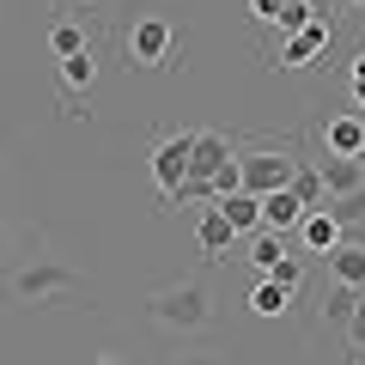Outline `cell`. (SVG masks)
<instances>
[{
    "label": "cell",
    "mask_w": 365,
    "mask_h": 365,
    "mask_svg": "<svg viewBox=\"0 0 365 365\" xmlns=\"http://www.w3.org/2000/svg\"><path fill=\"white\" fill-rule=\"evenodd\" d=\"M274 280H280L287 292H299L304 287V262L299 256H280V262H274Z\"/></svg>",
    "instance_id": "obj_21"
},
{
    "label": "cell",
    "mask_w": 365,
    "mask_h": 365,
    "mask_svg": "<svg viewBox=\"0 0 365 365\" xmlns=\"http://www.w3.org/2000/svg\"><path fill=\"white\" fill-rule=\"evenodd\" d=\"M195 244H201V256H213V262H220V256H232V244H237L232 220H225V213L213 207V201L201 207V220H195Z\"/></svg>",
    "instance_id": "obj_11"
},
{
    "label": "cell",
    "mask_w": 365,
    "mask_h": 365,
    "mask_svg": "<svg viewBox=\"0 0 365 365\" xmlns=\"http://www.w3.org/2000/svg\"><path fill=\"white\" fill-rule=\"evenodd\" d=\"M287 189L304 201V207H323V201H329V189H323V170H317L311 158H299V170H292V182H287Z\"/></svg>",
    "instance_id": "obj_19"
},
{
    "label": "cell",
    "mask_w": 365,
    "mask_h": 365,
    "mask_svg": "<svg viewBox=\"0 0 365 365\" xmlns=\"http://www.w3.org/2000/svg\"><path fill=\"white\" fill-rule=\"evenodd\" d=\"M299 220H304V201L292 195V189H268V195H262V225H268V232H292Z\"/></svg>",
    "instance_id": "obj_15"
},
{
    "label": "cell",
    "mask_w": 365,
    "mask_h": 365,
    "mask_svg": "<svg viewBox=\"0 0 365 365\" xmlns=\"http://www.w3.org/2000/svg\"><path fill=\"white\" fill-rule=\"evenodd\" d=\"M213 207L232 220V232L237 237H250L262 225V195H250V189H232V195H213Z\"/></svg>",
    "instance_id": "obj_13"
},
{
    "label": "cell",
    "mask_w": 365,
    "mask_h": 365,
    "mask_svg": "<svg viewBox=\"0 0 365 365\" xmlns=\"http://www.w3.org/2000/svg\"><path fill=\"white\" fill-rule=\"evenodd\" d=\"M189 146H195V128H170L158 134L153 146V182L165 201H182V182H189Z\"/></svg>",
    "instance_id": "obj_5"
},
{
    "label": "cell",
    "mask_w": 365,
    "mask_h": 365,
    "mask_svg": "<svg viewBox=\"0 0 365 365\" xmlns=\"http://www.w3.org/2000/svg\"><path fill=\"white\" fill-rule=\"evenodd\" d=\"M98 365H116V359H98Z\"/></svg>",
    "instance_id": "obj_29"
},
{
    "label": "cell",
    "mask_w": 365,
    "mask_h": 365,
    "mask_svg": "<svg viewBox=\"0 0 365 365\" xmlns=\"http://www.w3.org/2000/svg\"><path fill=\"white\" fill-rule=\"evenodd\" d=\"M359 299H365L359 287H335V292L323 299V311H317V317H323V329H329V323H335V329H347V317L359 311Z\"/></svg>",
    "instance_id": "obj_20"
},
{
    "label": "cell",
    "mask_w": 365,
    "mask_h": 365,
    "mask_svg": "<svg viewBox=\"0 0 365 365\" xmlns=\"http://www.w3.org/2000/svg\"><path fill=\"white\" fill-rule=\"evenodd\" d=\"M347 79H365V49L353 55V67H347Z\"/></svg>",
    "instance_id": "obj_25"
},
{
    "label": "cell",
    "mask_w": 365,
    "mask_h": 365,
    "mask_svg": "<svg viewBox=\"0 0 365 365\" xmlns=\"http://www.w3.org/2000/svg\"><path fill=\"white\" fill-rule=\"evenodd\" d=\"M189 365H213V359H189Z\"/></svg>",
    "instance_id": "obj_28"
},
{
    "label": "cell",
    "mask_w": 365,
    "mask_h": 365,
    "mask_svg": "<svg viewBox=\"0 0 365 365\" xmlns=\"http://www.w3.org/2000/svg\"><path fill=\"white\" fill-rule=\"evenodd\" d=\"M79 49H91L86 25H79V19H55V25H49V55L61 61V55H79Z\"/></svg>",
    "instance_id": "obj_18"
},
{
    "label": "cell",
    "mask_w": 365,
    "mask_h": 365,
    "mask_svg": "<svg viewBox=\"0 0 365 365\" xmlns=\"http://www.w3.org/2000/svg\"><path fill=\"white\" fill-rule=\"evenodd\" d=\"M347 6H359V0H329V13H347Z\"/></svg>",
    "instance_id": "obj_26"
},
{
    "label": "cell",
    "mask_w": 365,
    "mask_h": 365,
    "mask_svg": "<svg viewBox=\"0 0 365 365\" xmlns=\"http://www.w3.org/2000/svg\"><path fill=\"white\" fill-rule=\"evenodd\" d=\"M146 311L165 329H201L213 317V292H207V280H177V287H158Z\"/></svg>",
    "instance_id": "obj_2"
},
{
    "label": "cell",
    "mask_w": 365,
    "mask_h": 365,
    "mask_svg": "<svg viewBox=\"0 0 365 365\" xmlns=\"http://www.w3.org/2000/svg\"><path fill=\"white\" fill-rule=\"evenodd\" d=\"M317 170H323L329 201H347V195H359V189H365V158H341V153H329V158H317Z\"/></svg>",
    "instance_id": "obj_9"
},
{
    "label": "cell",
    "mask_w": 365,
    "mask_h": 365,
    "mask_svg": "<svg viewBox=\"0 0 365 365\" xmlns=\"http://www.w3.org/2000/svg\"><path fill=\"white\" fill-rule=\"evenodd\" d=\"M237 146L232 134L220 128H195V146H189V182H182V201H213V177H220V165H232Z\"/></svg>",
    "instance_id": "obj_3"
},
{
    "label": "cell",
    "mask_w": 365,
    "mask_h": 365,
    "mask_svg": "<svg viewBox=\"0 0 365 365\" xmlns=\"http://www.w3.org/2000/svg\"><path fill=\"white\" fill-rule=\"evenodd\" d=\"M55 86H61V104L67 116H86V91L98 86V49H79L55 61Z\"/></svg>",
    "instance_id": "obj_7"
},
{
    "label": "cell",
    "mask_w": 365,
    "mask_h": 365,
    "mask_svg": "<svg viewBox=\"0 0 365 365\" xmlns=\"http://www.w3.org/2000/svg\"><path fill=\"white\" fill-rule=\"evenodd\" d=\"M299 237H304V250H317V256H329V250L347 237V225L335 220L329 207H304V220H299Z\"/></svg>",
    "instance_id": "obj_12"
},
{
    "label": "cell",
    "mask_w": 365,
    "mask_h": 365,
    "mask_svg": "<svg viewBox=\"0 0 365 365\" xmlns=\"http://www.w3.org/2000/svg\"><path fill=\"white\" fill-rule=\"evenodd\" d=\"M323 153L365 158V110H353V116H329V122H323Z\"/></svg>",
    "instance_id": "obj_10"
},
{
    "label": "cell",
    "mask_w": 365,
    "mask_h": 365,
    "mask_svg": "<svg viewBox=\"0 0 365 365\" xmlns=\"http://www.w3.org/2000/svg\"><path fill=\"white\" fill-rule=\"evenodd\" d=\"M13 292L31 299V304H49V299H61V292H73V268H67V262H31L13 280Z\"/></svg>",
    "instance_id": "obj_8"
},
{
    "label": "cell",
    "mask_w": 365,
    "mask_h": 365,
    "mask_svg": "<svg viewBox=\"0 0 365 365\" xmlns=\"http://www.w3.org/2000/svg\"><path fill=\"white\" fill-rule=\"evenodd\" d=\"M329 274H335V287H359L365 292V244L341 237V244L329 250Z\"/></svg>",
    "instance_id": "obj_14"
},
{
    "label": "cell",
    "mask_w": 365,
    "mask_h": 365,
    "mask_svg": "<svg viewBox=\"0 0 365 365\" xmlns=\"http://www.w3.org/2000/svg\"><path fill=\"white\" fill-rule=\"evenodd\" d=\"M329 43H335V19L311 13L299 31H287L280 37V49H274V67H317L329 55Z\"/></svg>",
    "instance_id": "obj_6"
},
{
    "label": "cell",
    "mask_w": 365,
    "mask_h": 365,
    "mask_svg": "<svg viewBox=\"0 0 365 365\" xmlns=\"http://www.w3.org/2000/svg\"><path fill=\"white\" fill-rule=\"evenodd\" d=\"M280 256H287V237L268 232V225H256V232H250V262H256V274H274Z\"/></svg>",
    "instance_id": "obj_17"
},
{
    "label": "cell",
    "mask_w": 365,
    "mask_h": 365,
    "mask_svg": "<svg viewBox=\"0 0 365 365\" xmlns=\"http://www.w3.org/2000/svg\"><path fill=\"white\" fill-rule=\"evenodd\" d=\"M347 347H353V359H365V299H359V311L347 317Z\"/></svg>",
    "instance_id": "obj_22"
},
{
    "label": "cell",
    "mask_w": 365,
    "mask_h": 365,
    "mask_svg": "<svg viewBox=\"0 0 365 365\" xmlns=\"http://www.w3.org/2000/svg\"><path fill=\"white\" fill-rule=\"evenodd\" d=\"M122 55H128V67H170V55H177V25L170 19H158V13H146V19H134L128 31H122Z\"/></svg>",
    "instance_id": "obj_4"
},
{
    "label": "cell",
    "mask_w": 365,
    "mask_h": 365,
    "mask_svg": "<svg viewBox=\"0 0 365 365\" xmlns=\"http://www.w3.org/2000/svg\"><path fill=\"white\" fill-rule=\"evenodd\" d=\"M250 311H256V317H268V323H274V317H287V311H292V292L280 287L274 274H262V280H256V292H250Z\"/></svg>",
    "instance_id": "obj_16"
},
{
    "label": "cell",
    "mask_w": 365,
    "mask_h": 365,
    "mask_svg": "<svg viewBox=\"0 0 365 365\" xmlns=\"http://www.w3.org/2000/svg\"><path fill=\"white\" fill-rule=\"evenodd\" d=\"M237 170H244L250 195H268V189H287L292 170H299V140H250L237 153Z\"/></svg>",
    "instance_id": "obj_1"
},
{
    "label": "cell",
    "mask_w": 365,
    "mask_h": 365,
    "mask_svg": "<svg viewBox=\"0 0 365 365\" xmlns=\"http://www.w3.org/2000/svg\"><path fill=\"white\" fill-rule=\"evenodd\" d=\"M256 19H268V25H280V0H256Z\"/></svg>",
    "instance_id": "obj_23"
},
{
    "label": "cell",
    "mask_w": 365,
    "mask_h": 365,
    "mask_svg": "<svg viewBox=\"0 0 365 365\" xmlns=\"http://www.w3.org/2000/svg\"><path fill=\"white\" fill-rule=\"evenodd\" d=\"M347 91H353V104L365 110V79H347Z\"/></svg>",
    "instance_id": "obj_24"
},
{
    "label": "cell",
    "mask_w": 365,
    "mask_h": 365,
    "mask_svg": "<svg viewBox=\"0 0 365 365\" xmlns=\"http://www.w3.org/2000/svg\"><path fill=\"white\" fill-rule=\"evenodd\" d=\"M0 256H6V220H0Z\"/></svg>",
    "instance_id": "obj_27"
}]
</instances>
